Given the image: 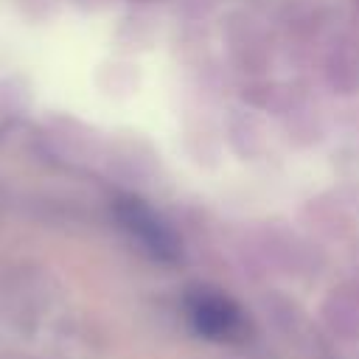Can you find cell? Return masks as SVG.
<instances>
[{"instance_id":"6da1fadb","label":"cell","mask_w":359,"mask_h":359,"mask_svg":"<svg viewBox=\"0 0 359 359\" xmlns=\"http://www.w3.org/2000/svg\"><path fill=\"white\" fill-rule=\"evenodd\" d=\"M112 216H115L118 227L151 261L177 264L182 258V238H180V233L146 199H140L135 194H121V196L112 199Z\"/></svg>"},{"instance_id":"7a4b0ae2","label":"cell","mask_w":359,"mask_h":359,"mask_svg":"<svg viewBox=\"0 0 359 359\" xmlns=\"http://www.w3.org/2000/svg\"><path fill=\"white\" fill-rule=\"evenodd\" d=\"M182 311L191 331L208 342L236 345L250 334V317L244 309L213 286H191L182 297Z\"/></svg>"}]
</instances>
